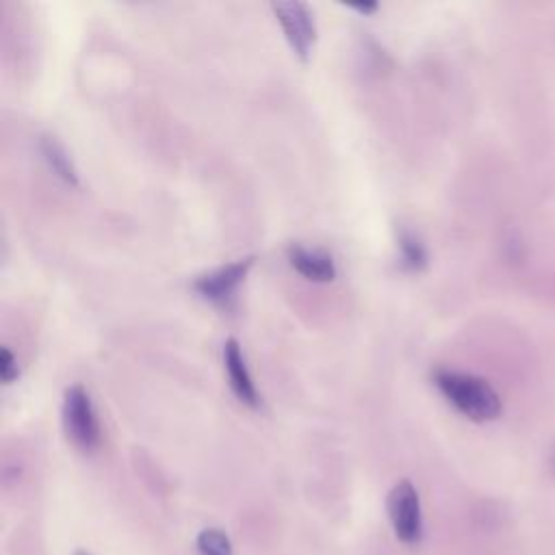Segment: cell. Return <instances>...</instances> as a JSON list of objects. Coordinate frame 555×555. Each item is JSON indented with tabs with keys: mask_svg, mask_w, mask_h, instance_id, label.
<instances>
[{
	"mask_svg": "<svg viewBox=\"0 0 555 555\" xmlns=\"http://www.w3.org/2000/svg\"><path fill=\"white\" fill-rule=\"evenodd\" d=\"M434 382L447 402L471 421L484 423L501 415V399L497 391L482 378L471 376V373L441 369L436 371Z\"/></svg>",
	"mask_w": 555,
	"mask_h": 555,
	"instance_id": "6da1fadb",
	"label": "cell"
},
{
	"mask_svg": "<svg viewBox=\"0 0 555 555\" xmlns=\"http://www.w3.org/2000/svg\"><path fill=\"white\" fill-rule=\"evenodd\" d=\"M399 248H402V261L408 269H421L425 265L423 245L412 235H402V239H399Z\"/></svg>",
	"mask_w": 555,
	"mask_h": 555,
	"instance_id": "30bf717a",
	"label": "cell"
},
{
	"mask_svg": "<svg viewBox=\"0 0 555 555\" xmlns=\"http://www.w3.org/2000/svg\"><path fill=\"white\" fill-rule=\"evenodd\" d=\"M74 555H89V553H85V551H76Z\"/></svg>",
	"mask_w": 555,
	"mask_h": 555,
	"instance_id": "4fadbf2b",
	"label": "cell"
},
{
	"mask_svg": "<svg viewBox=\"0 0 555 555\" xmlns=\"http://www.w3.org/2000/svg\"><path fill=\"white\" fill-rule=\"evenodd\" d=\"M0 376H3L5 384H11L18 378V363L7 347L0 350Z\"/></svg>",
	"mask_w": 555,
	"mask_h": 555,
	"instance_id": "8fae6325",
	"label": "cell"
},
{
	"mask_svg": "<svg viewBox=\"0 0 555 555\" xmlns=\"http://www.w3.org/2000/svg\"><path fill=\"white\" fill-rule=\"evenodd\" d=\"M63 428L70 441L85 454L100 447V423L89 393L81 384H74L63 397Z\"/></svg>",
	"mask_w": 555,
	"mask_h": 555,
	"instance_id": "7a4b0ae2",
	"label": "cell"
},
{
	"mask_svg": "<svg viewBox=\"0 0 555 555\" xmlns=\"http://www.w3.org/2000/svg\"><path fill=\"white\" fill-rule=\"evenodd\" d=\"M224 365L228 371V380H230L232 391H235V395L241 399V402L252 408L261 406V399H258L250 371H248V367H245L241 345L235 339H228L224 345Z\"/></svg>",
	"mask_w": 555,
	"mask_h": 555,
	"instance_id": "8992f818",
	"label": "cell"
},
{
	"mask_svg": "<svg viewBox=\"0 0 555 555\" xmlns=\"http://www.w3.org/2000/svg\"><path fill=\"white\" fill-rule=\"evenodd\" d=\"M252 265H254L252 256L241 258V261L224 265V267L211 271V274L200 276L196 282H193V289H196L202 298H206L209 302L226 304L232 298V293L239 289L245 276H248Z\"/></svg>",
	"mask_w": 555,
	"mask_h": 555,
	"instance_id": "5b68a950",
	"label": "cell"
},
{
	"mask_svg": "<svg viewBox=\"0 0 555 555\" xmlns=\"http://www.w3.org/2000/svg\"><path fill=\"white\" fill-rule=\"evenodd\" d=\"M40 146H42V154H44L46 163L50 165V170H53L63 180V183L74 185V187L79 185V174H76V167L70 159L66 146H63L61 141L53 135H44Z\"/></svg>",
	"mask_w": 555,
	"mask_h": 555,
	"instance_id": "ba28073f",
	"label": "cell"
},
{
	"mask_svg": "<svg viewBox=\"0 0 555 555\" xmlns=\"http://www.w3.org/2000/svg\"><path fill=\"white\" fill-rule=\"evenodd\" d=\"M350 9H354V11H360V14H373V11L378 9V3H350L347 5Z\"/></svg>",
	"mask_w": 555,
	"mask_h": 555,
	"instance_id": "7c38bea8",
	"label": "cell"
},
{
	"mask_svg": "<svg viewBox=\"0 0 555 555\" xmlns=\"http://www.w3.org/2000/svg\"><path fill=\"white\" fill-rule=\"evenodd\" d=\"M271 9H274L278 22L282 24V31H285L291 48L295 50V55L306 61L311 57V50L317 37L311 7L295 0V3H274Z\"/></svg>",
	"mask_w": 555,
	"mask_h": 555,
	"instance_id": "277c9868",
	"label": "cell"
},
{
	"mask_svg": "<svg viewBox=\"0 0 555 555\" xmlns=\"http://www.w3.org/2000/svg\"><path fill=\"white\" fill-rule=\"evenodd\" d=\"M196 545L202 555H232L230 538L217 527L202 529V532L198 534Z\"/></svg>",
	"mask_w": 555,
	"mask_h": 555,
	"instance_id": "9c48e42d",
	"label": "cell"
},
{
	"mask_svg": "<svg viewBox=\"0 0 555 555\" xmlns=\"http://www.w3.org/2000/svg\"><path fill=\"white\" fill-rule=\"evenodd\" d=\"M289 263L295 271L313 282H330L337 276L332 256L324 250L304 248V245H291L289 248Z\"/></svg>",
	"mask_w": 555,
	"mask_h": 555,
	"instance_id": "52a82bcc",
	"label": "cell"
},
{
	"mask_svg": "<svg viewBox=\"0 0 555 555\" xmlns=\"http://www.w3.org/2000/svg\"><path fill=\"white\" fill-rule=\"evenodd\" d=\"M395 536L406 545H417L423 536V514L417 488L408 480L397 482L386 499Z\"/></svg>",
	"mask_w": 555,
	"mask_h": 555,
	"instance_id": "3957f363",
	"label": "cell"
}]
</instances>
